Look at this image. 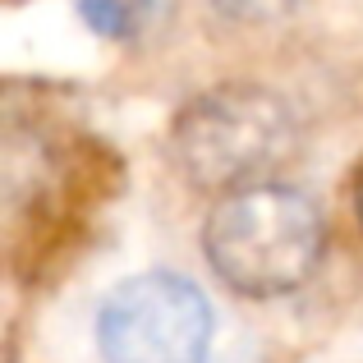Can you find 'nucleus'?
<instances>
[{
	"label": "nucleus",
	"mask_w": 363,
	"mask_h": 363,
	"mask_svg": "<svg viewBox=\"0 0 363 363\" xmlns=\"http://www.w3.org/2000/svg\"><path fill=\"white\" fill-rule=\"evenodd\" d=\"M322 212L308 194L285 184H248L221 194L203 225L207 267L244 299H281L322 262Z\"/></svg>",
	"instance_id": "obj_1"
},
{
	"label": "nucleus",
	"mask_w": 363,
	"mask_h": 363,
	"mask_svg": "<svg viewBox=\"0 0 363 363\" xmlns=\"http://www.w3.org/2000/svg\"><path fill=\"white\" fill-rule=\"evenodd\" d=\"M299 147L294 116L276 92L257 83H225L194 97L175 116L170 152L184 179L207 194L262 184Z\"/></svg>",
	"instance_id": "obj_2"
},
{
	"label": "nucleus",
	"mask_w": 363,
	"mask_h": 363,
	"mask_svg": "<svg viewBox=\"0 0 363 363\" xmlns=\"http://www.w3.org/2000/svg\"><path fill=\"white\" fill-rule=\"evenodd\" d=\"M106 363H207L212 303L175 272H143L111 290L97 313Z\"/></svg>",
	"instance_id": "obj_3"
},
{
	"label": "nucleus",
	"mask_w": 363,
	"mask_h": 363,
	"mask_svg": "<svg viewBox=\"0 0 363 363\" xmlns=\"http://www.w3.org/2000/svg\"><path fill=\"white\" fill-rule=\"evenodd\" d=\"M212 5L235 23H276L294 9V0H212Z\"/></svg>",
	"instance_id": "obj_4"
},
{
	"label": "nucleus",
	"mask_w": 363,
	"mask_h": 363,
	"mask_svg": "<svg viewBox=\"0 0 363 363\" xmlns=\"http://www.w3.org/2000/svg\"><path fill=\"white\" fill-rule=\"evenodd\" d=\"M79 9H83V18L106 37L129 28V5H124V0H79Z\"/></svg>",
	"instance_id": "obj_5"
},
{
	"label": "nucleus",
	"mask_w": 363,
	"mask_h": 363,
	"mask_svg": "<svg viewBox=\"0 0 363 363\" xmlns=\"http://www.w3.org/2000/svg\"><path fill=\"white\" fill-rule=\"evenodd\" d=\"M354 216H359V230H363V166L354 175Z\"/></svg>",
	"instance_id": "obj_6"
}]
</instances>
